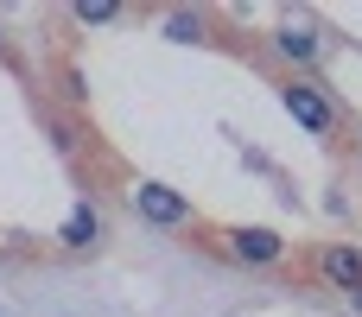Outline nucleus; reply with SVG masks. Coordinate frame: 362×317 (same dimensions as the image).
<instances>
[{
	"label": "nucleus",
	"instance_id": "1",
	"mask_svg": "<svg viewBox=\"0 0 362 317\" xmlns=\"http://www.w3.org/2000/svg\"><path fill=\"white\" fill-rule=\"evenodd\" d=\"M127 203H134V216H140V222H153V229H178V222L191 216V197H185V191H172V184H153V178H146V184H134V191H127Z\"/></svg>",
	"mask_w": 362,
	"mask_h": 317
},
{
	"label": "nucleus",
	"instance_id": "2",
	"mask_svg": "<svg viewBox=\"0 0 362 317\" xmlns=\"http://www.w3.org/2000/svg\"><path fill=\"white\" fill-rule=\"evenodd\" d=\"M286 114H293L299 127H312V133H331V127H337V114H331V102L318 95V83H286Z\"/></svg>",
	"mask_w": 362,
	"mask_h": 317
},
{
	"label": "nucleus",
	"instance_id": "3",
	"mask_svg": "<svg viewBox=\"0 0 362 317\" xmlns=\"http://www.w3.org/2000/svg\"><path fill=\"white\" fill-rule=\"evenodd\" d=\"M318 273H325L337 292H362V248H350V241L325 248V254H318Z\"/></svg>",
	"mask_w": 362,
	"mask_h": 317
},
{
	"label": "nucleus",
	"instance_id": "4",
	"mask_svg": "<svg viewBox=\"0 0 362 317\" xmlns=\"http://www.w3.org/2000/svg\"><path fill=\"white\" fill-rule=\"evenodd\" d=\"M229 254H235V261L267 267V261H280V254H286V241H280L274 229H229Z\"/></svg>",
	"mask_w": 362,
	"mask_h": 317
},
{
	"label": "nucleus",
	"instance_id": "5",
	"mask_svg": "<svg viewBox=\"0 0 362 317\" xmlns=\"http://www.w3.org/2000/svg\"><path fill=\"white\" fill-rule=\"evenodd\" d=\"M274 44H280L286 57H299V64H305V57H318V32H312L305 19H286V25L274 32Z\"/></svg>",
	"mask_w": 362,
	"mask_h": 317
},
{
	"label": "nucleus",
	"instance_id": "6",
	"mask_svg": "<svg viewBox=\"0 0 362 317\" xmlns=\"http://www.w3.org/2000/svg\"><path fill=\"white\" fill-rule=\"evenodd\" d=\"M102 235V216H95V203H76L70 216H64V248H89Z\"/></svg>",
	"mask_w": 362,
	"mask_h": 317
},
{
	"label": "nucleus",
	"instance_id": "7",
	"mask_svg": "<svg viewBox=\"0 0 362 317\" xmlns=\"http://www.w3.org/2000/svg\"><path fill=\"white\" fill-rule=\"evenodd\" d=\"M115 13H121L115 0H83V6H76V19H83V25H108Z\"/></svg>",
	"mask_w": 362,
	"mask_h": 317
},
{
	"label": "nucleus",
	"instance_id": "8",
	"mask_svg": "<svg viewBox=\"0 0 362 317\" xmlns=\"http://www.w3.org/2000/svg\"><path fill=\"white\" fill-rule=\"evenodd\" d=\"M165 32H172V38H185V44H191V38H197V32H204V19H197V13H172V19H165Z\"/></svg>",
	"mask_w": 362,
	"mask_h": 317
}]
</instances>
